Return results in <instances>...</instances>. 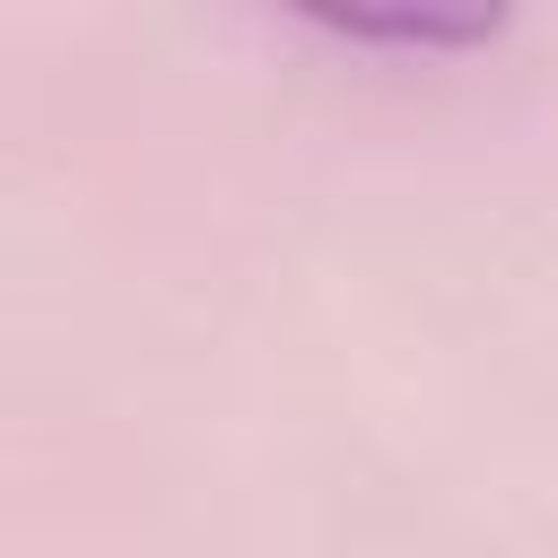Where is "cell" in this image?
Returning <instances> with one entry per match:
<instances>
[{"mask_svg": "<svg viewBox=\"0 0 558 558\" xmlns=\"http://www.w3.org/2000/svg\"><path fill=\"white\" fill-rule=\"evenodd\" d=\"M288 9L331 35H366L401 52H471L506 26V0H288Z\"/></svg>", "mask_w": 558, "mask_h": 558, "instance_id": "6da1fadb", "label": "cell"}]
</instances>
